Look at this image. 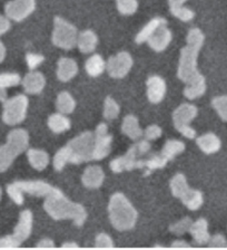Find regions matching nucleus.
I'll list each match as a JSON object with an SVG mask.
<instances>
[{"instance_id":"obj_1","label":"nucleus","mask_w":227,"mask_h":250,"mask_svg":"<svg viewBox=\"0 0 227 250\" xmlns=\"http://www.w3.org/2000/svg\"><path fill=\"white\" fill-rule=\"evenodd\" d=\"M95 134L92 132H84L77 138L73 139L67 146L57 151L54 156V167L56 171H61L67 163L80 164L93 160Z\"/></svg>"},{"instance_id":"obj_2","label":"nucleus","mask_w":227,"mask_h":250,"mask_svg":"<svg viewBox=\"0 0 227 250\" xmlns=\"http://www.w3.org/2000/svg\"><path fill=\"white\" fill-rule=\"evenodd\" d=\"M46 212L55 220L72 219L74 224L80 227L87 219V211L79 203L70 201L59 189L54 188L52 192L47 195L44 202Z\"/></svg>"},{"instance_id":"obj_3","label":"nucleus","mask_w":227,"mask_h":250,"mask_svg":"<svg viewBox=\"0 0 227 250\" xmlns=\"http://www.w3.org/2000/svg\"><path fill=\"white\" fill-rule=\"evenodd\" d=\"M205 42L203 31L198 28H191L186 38V46L181 50L177 76L184 83L190 81L191 78L199 74L197 68V58L199 50L202 49Z\"/></svg>"},{"instance_id":"obj_4","label":"nucleus","mask_w":227,"mask_h":250,"mask_svg":"<svg viewBox=\"0 0 227 250\" xmlns=\"http://www.w3.org/2000/svg\"><path fill=\"white\" fill-rule=\"evenodd\" d=\"M108 212L113 227L119 231H126L134 228L138 218L136 209L123 193L112 195L108 205Z\"/></svg>"},{"instance_id":"obj_5","label":"nucleus","mask_w":227,"mask_h":250,"mask_svg":"<svg viewBox=\"0 0 227 250\" xmlns=\"http://www.w3.org/2000/svg\"><path fill=\"white\" fill-rule=\"evenodd\" d=\"M29 144V134L23 128H16L9 132L7 143L0 146V173L6 172L15 159L25 152Z\"/></svg>"},{"instance_id":"obj_6","label":"nucleus","mask_w":227,"mask_h":250,"mask_svg":"<svg viewBox=\"0 0 227 250\" xmlns=\"http://www.w3.org/2000/svg\"><path fill=\"white\" fill-rule=\"evenodd\" d=\"M151 150V143L147 140H142L135 143L126 154L119 156L111 162V169L115 173L123 171H132L134 169H140V162Z\"/></svg>"},{"instance_id":"obj_7","label":"nucleus","mask_w":227,"mask_h":250,"mask_svg":"<svg viewBox=\"0 0 227 250\" xmlns=\"http://www.w3.org/2000/svg\"><path fill=\"white\" fill-rule=\"evenodd\" d=\"M54 187L40 180L36 181H16L7 186V193L16 205L23 203V193H28L34 197H47L52 192Z\"/></svg>"},{"instance_id":"obj_8","label":"nucleus","mask_w":227,"mask_h":250,"mask_svg":"<svg viewBox=\"0 0 227 250\" xmlns=\"http://www.w3.org/2000/svg\"><path fill=\"white\" fill-rule=\"evenodd\" d=\"M78 31L73 23L65 21L64 18L55 17L54 31L52 41L58 48L69 50L77 45Z\"/></svg>"},{"instance_id":"obj_9","label":"nucleus","mask_w":227,"mask_h":250,"mask_svg":"<svg viewBox=\"0 0 227 250\" xmlns=\"http://www.w3.org/2000/svg\"><path fill=\"white\" fill-rule=\"evenodd\" d=\"M28 104V99H27L26 95H22V94L14 96L13 99L6 100L3 102V122L7 125H10V126L20 124L26 119Z\"/></svg>"},{"instance_id":"obj_10","label":"nucleus","mask_w":227,"mask_h":250,"mask_svg":"<svg viewBox=\"0 0 227 250\" xmlns=\"http://www.w3.org/2000/svg\"><path fill=\"white\" fill-rule=\"evenodd\" d=\"M197 107L189 103L179 105L173 113L175 128L187 139H194L196 136V131L189 124L197 116Z\"/></svg>"},{"instance_id":"obj_11","label":"nucleus","mask_w":227,"mask_h":250,"mask_svg":"<svg viewBox=\"0 0 227 250\" xmlns=\"http://www.w3.org/2000/svg\"><path fill=\"white\" fill-rule=\"evenodd\" d=\"M132 58L127 52H120L106 62V69L113 78H123L132 67Z\"/></svg>"},{"instance_id":"obj_12","label":"nucleus","mask_w":227,"mask_h":250,"mask_svg":"<svg viewBox=\"0 0 227 250\" xmlns=\"http://www.w3.org/2000/svg\"><path fill=\"white\" fill-rule=\"evenodd\" d=\"M36 9V0H11L5 6V13L10 21H22Z\"/></svg>"},{"instance_id":"obj_13","label":"nucleus","mask_w":227,"mask_h":250,"mask_svg":"<svg viewBox=\"0 0 227 250\" xmlns=\"http://www.w3.org/2000/svg\"><path fill=\"white\" fill-rule=\"evenodd\" d=\"M113 136L108 134V127L105 123H100L95 131V146H94L93 160H101L111 153Z\"/></svg>"},{"instance_id":"obj_14","label":"nucleus","mask_w":227,"mask_h":250,"mask_svg":"<svg viewBox=\"0 0 227 250\" xmlns=\"http://www.w3.org/2000/svg\"><path fill=\"white\" fill-rule=\"evenodd\" d=\"M33 222L34 217L30 210H23L21 211L20 217H19V221L17 226L15 227L14 233L11 234L19 244H22L26 239H28L31 230H33Z\"/></svg>"},{"instance_id":"obj_15","label":"nucleus","mask_w":227,"mask_h":250,"mask_svg":"<svg viewBox=\"0 0 227 250\" xmlns=\"http://www.w3.org/2000/svg\"><path fill=\"white\" fill-rule=\"evenodd\" d=\"M147 97L151 103L157 104L164 100L166 95L167 86L165 81L160 76L152 75L146 82Z\"/></svg>"},{"instance_id":"obj_16","label":"nucleus","mask_w":227,"mask_h":250,"mask_svg":"<svg viewBox=\"0 0 227 250\" xmlns=\"http://www.w3.org/2000/svg\"><path fill=\"white\" fill-rule=\"evenodd\" d=\"M171 39H173V35L171 31L167 28V25L160 26L159 28L155 31L151 36L148 38V45L155 52H164L168 45L170 44Z\"/></svg>"},{"instance_id":"obj_17","label":"nucleus","mask_w":227,"mask_h":250,"mask_svg":"<svg viewBox=\"0 0 227 250\" xmlns=\"http://www.w3.org/2000/svg\"><path fill=\"white\" fill-rule=\"evenodd\" d=\"M105 173L103 169L98 166H91L84 171L81 181L88 189H98L104 183Z\"/></svg>"},{"instance_id":"obj_18","label":"nucleus","mask_w":227,"mask_h":250,"mask_svg":"<svg viewBox=\"0 0 227 250\" xmlns=\"http://www.w3.org/2000/svg\"><path fill=\"white\" fill-rule=\"evenodd\" d=\"M185 84L186 86L184 88V95L189 100H196L204 95L206 92V81L201 73Z\"/></svg>"},{"instance_id":"obj_19","label":"nucleus","mask_w":227,"mask_h":250,"mask_svg":"<svg viewBox=\"0 0 227 250\" xmlns=\"http://www.w3.org/2000/svg\"><path fill=\"white\" fill-rule=\"evenodd\" d=\"M22 87L28 94H39L46 85V78L39 72H30L21 81Z\"/></svg>"},{"instance_id":"obj_20","label":"nucleus","mask_w":227,"mask_h":250,"mask_svg":"<svg viewBox=\"0 0 227 250\" xmlns=\"http://www.w3.org/2000/svg\"><path fill=\"white\" fill-rule=\"evenodd\" d=\"M78 65L72 58L62 57L58 61L57 66V77L60 82H69L77 75Z\"/></svg>"},{"instance_id":"obj_21","label":"nucleus","mask_w":227,"mask_h":250,"mask_svg":"<svg viewBox=\"0 0 227 250\" xmlns=\"http://www.w3.org/2000/svg\"><path fill=\"white\" fill-rule=\"evenodd\" d=\"M189 232L197 245L208 244L210 234L208 232V222L206 219L201 218L197 221L193 222L190 226Z\"/></svg>"},{"instance_id":"obj_22","label":"nucleus","mask_w":227,"mask_h":250,"mask_svg":"<svg viewBox=\"0 0 227 250\" xmlns=\"http://www.w3.org/2000/svg\"><path fill=\"white\" fill-rule=\"evenodd\" d=\"M198 147L204 152L205 154H213L220 151L222 142L217 135L214 133H206V134L199 136L196 140Z\"/></svg>"},{"instance_id":"obj_23","label":"nucleus","mask_w":227,"mask_h":250,"mask_svg":"<svg viewBox=\"0 0 227 250\" xmlns=\"http://www.w3.org/2000/svg\"><path fill=\"white\" fill-rule=\"evenodd\" d=\"M97 42H98V38L97 35L94 33L93 30H84L78 35L77 39V47L79 48L81 53L84 54H91L96 49Z\"/></svg>"},{"instance_id":"obj_24","label":"nucleus","mask_w":227,"mask_h":250,"mask_svg":"<svg viewBox=\"0 0 227 250\" xmlns=\"http://www.w3.org/2000/svg\"><path fill=\"white\" fill-rule=\"evenodd\" d=\"M167 25V21L163 17H155L152 18L150 22H147L146 25L143 27V29L139 31L138 34L136 35L135 42L137 44H143V42H146L152 34L157 30L160 26Z\"/></svg>"},{"instance_id":"obj_25","label":"nucleus","mask_w":227,"mask_h":250,"mask_svg":"<svg viewBox=\"0 0 227 250\" xmlns=\"http://www.w3.org/2000/svg\"><path fill=\"white\" fill-rule=\"evenodd\" d=\"M121 131L125 135H127L129 139L137 141L142 138L144 132L139 126V122L137 120V117L134 115H127L125 116L123 121V124H121Z\"/></svg>"},{"instance_id":"obj_26","label":"nucleus","mask_w":227,"mask_h":250,"mask_svg":"<svg viewBox=\"0 0 227 250\" xmlns=\"http://www.w3.org/2000/svg\"><path fill=\"white\" fill-rule=\"evenodd\" d=\"M27 158L30 166L37 171L45 170L49 164V155L47 154V152L38 148H29L27 151Z\"/></svg>"},{"instance_id":"obj_27","label":"nucleus","mask_w":227,"mask_h":250,"mask_svg":"<svg viewBox=\"0 0 227 250\" xmlns=\"http://www.w3.org/2000/svg\"><path fill=\"white\" fill-rule=\"evenodd\" d=\"M85 68L89 76L97 77L101 75L105 72V69H106V62L103 60L100 55L95 54L86 61Z\"/></svg>"},{"instance_id":"obj_28","label":"nucleus","mask_w":227,"mask_h":250,"mask_svg":"<svg viewBox=\"0 0 227 250\" xmlns=\"http://www.w3.org/2000/svg\"><path fill=\"white\" fill-rule=\"evenodd\" d=\"M70 126H72V123H70V120L65 114H61V113H56V114H53L49 116L48 119V127L56 134H59V133L68 131Z\"/></svg>"},{"instance_id":"obj_29","label":"nucleus","mask_w":227,"mask_h":250,"mask_svg":"<svg viewBox=\"0 0 227 250\" xmlns=\"http://www.w3.org/2000/svg\"><path fill=\"white\" fill-rule=\"evenodd\" d=\"M181 200L186 208L195 211V210H198L203 206L204 198H203V193L201 191L193 190L189 188V190L183 195Z\"/></svg>"},{"instance_id":"obj_30","label":"nucleus","mask_w":227,"mask_h":250,"mask_svg":"<svg viewBox=\"0 0 227 250\" xmlns=\"http://www.w3.org/2000/svg\"><path fill=\"white\" fill-rule=\"evenodd\" d=\"M56 106L61 114H70L76 107V102L68 92H61L57 96Z\"/></svg>"},{"instance_id":"obj_31","label":"nucleus","mask_w":227,"mask_h":250,"mask_svg":"<svg viewBox=\"0 0 227 250\" xmlns=\"http://www.w3.org/2000/svg\"><path fill=\"white\" fill-rule=\"evenodd\" d=\"M170 190L174 197L182 199L183 195L189 190V186L187 185L185 175L177 173L170 180Z\"/></svg>"},{"instance_id":"obj_32","label":"nucleus","mask_w":227,"mask_h":250,"mask_svg":"<svg viewBox=\"0 0 227 250\" xmlns=\"http://www.w3.org/2000/svg\"><path fill=\"white\" fill-rule=\"evenodd\" d=\"M184 150H185V144H184L182 141L170 140L165 143V146H164L160 153L165 156L168 161H171L175 156H177L178 154H181L182 152H184Z\"/></svg>"},{"instance_id":"obj_33","label":"nucleus","mask_w":227,"mask_h":250,"mask_svg":"<svg viewBox=\"0 0 227 250\" xmlns=\"http://www.w3.org/2000/svg\"><path fill=\"white\" fill-rule=\"evenodd\" d=\"M120 108L119 105L116 103V101L112 99L111 96H108L106 100H105L104 103V117L108 121H112L116 119L117 116L119 115Z\"/></svg>"},{"instance_id":"obj_34","label":"nucleus","mask_w":227,"mask_h":250,"mask_svg":"<svg viewBox=\"0 0 227 250\" xmlns=\"http://www.w3.org/2000/svg\"><path fill=\"white\" fill-rule=\"evenodd\" d=\"M21 77L17 73H1L0 74V87H14L21 83Z\"/></svg>"},{"instance_id":"obj_35","label":"nucleus","mask_w":227,"mask_h":250,"mask_svg":"<svg viewBox=\"0 0 227 250\" xmlns=\"http://www.w3.org/2000/svg\"><path fill=\"white\" fill-rule=\"evenodd\" d=\"M117 9L124 16H131L135 14L138 9V1L137 0H116Z\"/></svg>"},{"instance_id":"obj_36","label":"nucleus","mask_w":227,"mask_h":250,"mask_svg":"<svg viewBox=\"0 0 227 250\" xmlns=\"http://www.w3.org/2000/svg\"><path fill=\"white\" fill-rule=\"evenodd\" d=\"M212 106L223 121L227 122V95L214 97L212 101Z\"/></svg>"},{"instance_id":"obj_37","label":"nucleus","mask_w":227,"mask_h":250,"mask_svg":"<svg viewBox=\"0 0 227 250\" xmlns=\"http://www.w3.org/2000/svg\"><path fill=\"white\" fill-rule=\"evenodd\" d=\"M170 13L171 15L174 16V17L178 18L179 21H190L191 19L195 17V13L189 8H186L184 6L181 7H174V8H170Z\"/></svg>"},{"instance_id":"obj_38","label":"nucleus","mask_w":227,"mask_h":250,"mask_svg":"<svg viewBox=\"0 0 227 250\" xmlns=\"http://www.w3.org/2000/svg\"><path fill=\"white\" fill-rule=\"evenodd\" d=\"M191 224H193L191 219L186 217L182 219V220H179L178 222H176V224L171 225L170 227V231L175 234H178V236H182V234H184L185 232H189Z\"/></svg>"},{"instance_id":"obj_39","label":"nucleus","mask_w":227,"mask_h":250,"mask_svg":"<svg viewBox=\"0 0 227 250\" xmlns=\"http://www.w3.org/2000/svg\"><path fill=\"white\" fill-rule=\"evenodd\" d=\"M114 241L106 233L97 234L95 239V247L97 248H114Z\"/></svg>"},{"instance_id":"obj_40","label":"nucleus","mask_w":227,"mask_h":250,"mask_svg":"<svg viewBox=\"0 0 227 250\" xmlns=\"http://www.w3.org/2000/svg\"><path fill=\"white\" fill-rule=\"evenodd\" d=\"M45 61V57L40 54H33V53H28L26 55V62L27 65H28L29 69L34 70L35 68H37L39 65L41 64L42 62Z\"/></svg>"},{"instance_id":"obj_41","label":"nucleus","mask_w":227,"mask_h":250,"mask_svg":"<svg viewBox=\"0 0 227 250\" xmlns=\"http://www.w3.org/2000/svg\"><path fill=\"white\" fill-rule=\"evenodd\" d=\"M162 133H163L162 128H160L158 125L152 124V125H150V126H148L146 130L144 131L143 135H144L145 140L152 141V140H156V139L160 138V136H162Z\"/></svg>"},{"instance_id":"obj_42","label":"nucleus","mask_w":227,"mask_h":250,"mask_svg":"<svg viewBox=\"0 0 227 250\" xmlns=\"http://www.w3.org/2000/svg\"><path fill=\"white\" fill-rule=\"evenodd\" d=\"M207 245L212 248H224L227 247V240L223 234L218 233L215 234L213 237H210V239Z\"/></svg>"},{"instance_id":"obj_43","label":"nucleus","mask_w":227,"mask_h":250,"mask_svg":"<svg viewBox=\"0 0 227 250\" xmlns=\"http://www.w3.org/2000/svg\"><path fill=\"white\" fill-rule=\"evenodd\" d=\"M19 246L20 244L11 234L0 238V248H17Z\"/></svg>"},{"instance_id":"obj_44","label":"nucleus","mask_w":227,"mask_h":250,"mask_svg":"<svg viewBox=\"0 0 227 250\" xmlns=\"http://www.w3.org/2000/svg\"><path fill=\"white\" fill-rule=\"evenodd\" d=\"M11 23H10V19L5 16L0 15V36H2L3 34H6L8 30L10 29Z\"/></svg>"},{"instance_id":"obj_45","label":"nucleus","mask_w":227,"mask_h":250,"mask_svg":"<svg viewBox=\"0 0 227 250\" xmlns=\"http://www.w3.org/2000/svg\"><path fill=\"white\" fill-rule=\"evenodd\" d=\"M54 246H55L54 241L52 239H47L46 238V239H42L38 242L37 247L38 248H53Z\"/></svg>"},{"instance_id":"obj_46","label":"nucleus","mask_w":227,"mask_h":250,"mask_svg":"<svg viewBox=\"0 0 227 250\" xmlns=\"http://www.w3.org/2000/svg\"><path fill=\"white\" fill-rule=\"evenodd\" d=\"M186 1H187V0H168V5H170V8L181 7Z\"/></svg>"},{"instance_id":"obj_47","label":"nucleus","mask_w":227,"mask_h":250,"mask_svg":"<svg viewBox=\"0 0 227 250\" xmlns=\"http://www.w3.org/2000/svg\"><path fill=\"white\" fill-rule=\"evenodd\" d=\"M171 247H174V248L175 247L176 248H187V247H190V246L184 240H176L175 242H173Z\"/></svg>"},{"instance_id":"obj_48","label":"nucleus","mask_w":227,"mask_h":250,"mask_svg":"<svg viewBox=\"0 0 227 250\" xmlns=\"http://www.w3.org/2000/svg\"><path fill=\"white\" fill-rule=\"evenodd\" d=\"M5 57H6V47L3 45V42L0 41V62L5 61Z\"/></svg>"},{"instance_id":"obj_49","label":"nucleus","mask_w":227,"mask_h":250,"mask_svg":"<svg viewBox=\"0 0 227 250\" xmlns=\"http://www.w3.org/2000/svg\"><path fill=\"white\" fill-rule=\"evenodd\" d=\"M7 100V92L5 88L0 87V102H5Z\"/></svg>"},{"instance_id":"obj_50","label":"nucleus","mask_w":227,"mask_h":250,"mask_svg":"<svg viewBox=\"0 0 227 250\" xmlns=\"http://www.w3.org/2000/svg\"><path fill=\"white\" fill-rule=\"evenodd\" d=\"M62 247L64 248H78L79 247V246H78L76 242H66V244H64L62 245Z\"/></svg>"},{"instance_id":"obj_51","label":"nucleus","mask_w":227,"mask_h":250,"mask_svg":"<svg viewBox=\"0 0 227 250\" xmlns=\"http://www.w3.org/2000/svg\"><path fill=\"white\" fill-rule=\"evenodd\" d=\"M1 197H2V190L1 188H0V200H1Z\"/></svg>"}]
</instances>
